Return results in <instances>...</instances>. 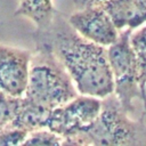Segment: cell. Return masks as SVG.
Returning a JSON list of instances; mask_svg holds the SVG:
<instances>
[{
    "label": "cell",
    "mask_w": 146,
    "mask_h": 146,
    "mask_svg": "<svg viewBox=\"0 0 146 146\" xmlns=\"http://www.w3.org/2000/svg\"><path fill=\"white\" fill-rule=\"evenodd\" d=\"M33 39L51 49L81 95L104 98L114 91L107 47L80 35L60 13L47 29L35 30Z\"/></svg>",
    "instance_id": "6da1fadb"
},
{
    "label": "cell",
    "mask_w": 146,
    "mask_h": 146,
    "mask_svg": "<svg viewBox=\"0 0 146 146\" xmlns=\"http://www.w3.org/2000/svg\"><path fill=\"white\" fill-rule=\"evenodd\" d=\"M78 95L72 78L51 49L46 43L35 42L24 96L35 105L51 111Z\"/></svg>",
    "instance_id": "7a4b0ae2"
},
{
    "label": "cell",
    "mask_w": 146,
    "mask_h": 146,
    "mask_svg": "<svg viewBox=\"0 0 146 146\" xmlns=\"http://www.w3.org/2000/svg\"><path fill=\"white\" fill-rule=\"evenodd\" d=\"M100 99L102 107L96 120L66 145L146 146L144 120H131L114 92Z\"/></svg>",
    "instance_id": "3957f363"
},
{
    "label": "cell",
    "mask_w": 146,
    "mask_h": 146,
    "mask_svg": "<svg viewBox=\"0 0 146 146\" xmlns=\"http://www.w3.org/2000/svg\"><path fill=\"white\" fill-rule=\"evenodd\" d=\"M132 31L130 27L121 30L117 40L107 47V56L114 82L113 92L128 113L135 111L133 100H141L143 98L138 63L130 43Z\"/></svg>",
    "instance_id": "277c9868"
},
{
    "label": "cell",
    "mask_w": 146,
    "mask_h": 146,
    "mask_svg": "<svg viewBox=\"0 0 146 146\" xmlns=\"http://www.w3.org/2000/svg\"><path fill=\"white\" fill-rule=\"evenodd\" d=\"M100 107V98L80 94L66 104L51 110L46 128L63 137V145H66L67 140L83 132L96 120Z\"/></svg>",
    "instance_id": "5b68a950"
},
{
    "label": "cell",
    "mask_w": 146,
    "mask_h": 146,
    "mask_svg": "<svg viewBox=\"0 0 146 146\" xmlns=\"http://www.w3.org/2000/svg\"><path fill=\"white\" fill-rule=\"evenodd\" d=\"M67 21L80 35L104 47L114 43L121 32L110 15L97 7L76 9L67 17Z\"/></svg>",
    "instance_id": "8992f818"
},
{
    "label": "cell",
    "mask_w": 146,
    "mask_h": 146,
    "mask_svg": "<svg viewBox=\"0 0 146 146\" xmlns=\"http://www.w3.org/2000/svg\"><path fill=\"white\" fill-rule=\"evenodd\" d=\"M32 51L0 43V90L21 97L29 81Z\"/></svg>",
    "instance_id": "52a82bcc"
},
{
    "label": "cell",
    "mask_w": 146,
    "mask_h": 146,
    "mask_svg": "<svg viewBox=\"0 0 146 146\" xmlns=\"http://www.w3.org/2000/svg\"><path fill=\"white\" fill-rule=\"evenodd\" d=\"M76 9L97 7L106 11L119 30L128 27L135 9V0H73Z\"/></svg>",
    "instance_id": "ba28073f"
},
{
    "label": "cell",
    "mask_w": 146,
    "mask_h": 146,
    "mask_svg": "<svg viewBox=\"0 0 146 146\" xmlns=\"http://www.w3.org/2000/svg\"><path fill=\"white\" fill-rule=\"evenodd\" d=\"M56 13L52 0H18L15 15L25 16L35 24L36 30H44L51 24Z\"/></svg>",
    "instance_id": "9c48e42d"
},
{
    "label": "cell",
    "mask_w": 146,
    "mask_h": 146,
    "mask_svg": "<svg viewBox=\"0 0 146 146\" xmlns=\"http://www.w3.org/2000/svg\"><path fill=\"white\" fill-rule=\"evenodd\" d=\"M130 43L135 51L140 79V90H141V102L144 105V115H146V23L137 31H132L130 35Z\"/></svg>",
    "instance_id": "30bf717a"
},
{
    "label": "cell",
    "mask_w": 146,
    "mask_h": 146,
    "mask_svg": "<svg viewBox=\"0 0 146 146\" xmlns=\"http://www.w3.org/2000/svg\"><path fill=\"white\" fill-rule=\"evenodd\" d=\"M21 97L8 95L0 90V128L8 125L15 117Z\"/></svg>",
    "instance_id": "8fae6325"
},
{
    "label": "cell",
    "mask_w": 146,
    "mask_h": 146,
    "mask_svg": "<svg viewBox=\"0 0 146 146\" xmlns=\"http://www.w3.org/2000/svg\"><path fill=\"white\" fill-rule=\"evenodd\" d=\"M23 145H55L59 146L63 145V137L55 133L54 131L41 128L36 130H32L29 132L27 137L25 138Z\"/></svg>",
    "instance_id": "7c38bea8"
},
{
    "label": "cell",
    "mask_w": 146,
    "mask_h": 146,
    "mask_svg": "<svg viewBox=\"0 0 146 146\" xmlns=\"http://www.w3.org/2000/svg\"><path fill=\"white\" fill-rule=\"evenodd\" d=\"M29 131L19 128L3 127L0 128V146L6 145H23Z\"/></svg>",
    "instance_id": "4fadbf2b"
},
{
    "label": "cell",
    "mask_w": 146,
    "mask_h": 146,
    "mask_svg": "<svg viewBox=\"0 0 146 146\" xmlns=\"http://www.w3.org/2000/svg\"><path fill=\"white\" fill-rule=\"evenodd\" d=\"M146 23V0H135V9L128 27L135 30Z\"/></svg>",
    "instance_id": "5bb4252c"
}]
</instances>
